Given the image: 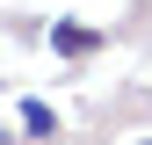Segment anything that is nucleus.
<instances>
[{
  "instance_id": "f257e3e1",
  "label": "nucleus",
  "mask_w": 152,
  "mask_h": 145,
  "mask_svg": "<svg viewBox=\"0 0 152 145\" xmlns=\"http://www.w3.org/2000/svg\"><path fill=\"white\" fill-rule=\"evenodd\" d=\"M22 123H29V138H58V116H51L44 102H29V109H22Z\"/></svg>"
},
{
  "instance_id": "f03ea898",
  "label": "nucleus",
  "mask_w": 152,
  "mask_h": 145,
  "mask_svg": "<svg viewBox=\"0 0 152 145\" xmlns=\"http://www.w3.org/2000/svg\"><path fill=\"white\" fill-rule=\"evenodd\" d=\"M145 145H152V138H145Z\"/></svg>"
}]
</instances>
